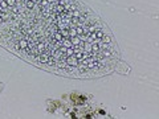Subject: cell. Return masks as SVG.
Returning <instances> with one entry per match:
<instances>
[{
  "label": "cell",
  "mask_w": 159,
  "mask_h": 119,
  "mask_svg": "<svg viewBox=\"0 0 159 119\" xmlns=\"http://www.w3.org/2000/svg\"><path fill=\"white\" fill-rule=\"evenodd\" d=\"M3 87H4V85H3V83H2V82H0V93H2V90H3Z\"/></svg>",
  "instance_id": "6da1fadb"
}]
</instances>
